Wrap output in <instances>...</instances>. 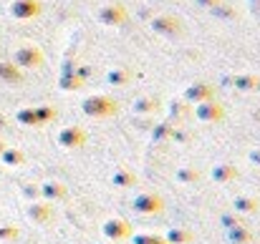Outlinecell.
Returning <instances> with one entry per match:
<instances>
[{
  "label": "cell",
  "mask_w": 260,
  "mask_h": 244,
  "mask_svg": "<svg viewBox=\"0 0 260 244\" xmlns=\"http://www.w3.org/2000/svg\"><path fill=\"white\" fill-rule=\"evenodd\" d=\"M15 234H18V232H15V229H10V227L0 229V237H3V239H10V237H15Z\"/></svg>",
  "instance_id": "4fadbf2b"
},
{
  "label": "cell",
  "mask_w": 260,
  "mask_h": 244,
  "mask_svg": "<svg viewBox=\"0 0 260 244\" xmlns=\"http://www.w3.org/2000/svg\"><path fill=\"white\" fill-rule=\"evenodd\" d=\"M253 159H258V161H260V154H258V156H255V154H253Z\"/></svg>",
  "instance_id": "2e32d148"
},
{
  "label": "cell",
  "mask_w": 260,
  "mask_h": 244,
  "mask_svg": "<svg viewBox=\"0 0 260 244\" xmlns=\"http://www.w3.org/2000/svg\"><path fill=\"white\" fill-rule=\"evenodd\" d=\"M30 219L46 224V222L51 219V209H48V207H33V209H30Z\"/></svg>",
  "instance_id": "52a82bcc"
},
{
  "label": "cell",
  "mask_w": 260,
  "mask_h": 244,
  "mask_svg": "<svg viewBox=\"0 0 260 244\" xmlns=\"http://www.w3.org/2000/svg\"><path fill=\"white\" fill-rule=\"evenodd\" d=\"M104 234H106L109 239H114V242H121V239L129 237V224H126L124 219H109V222L104 224Z\"/></svg>",
  "instance_id": "7a4b0ae2"
},
{
  "label": "cell",
  "mask_w": 260,
  "mask_h": 244,
  "mask_svg": "<svg viewBox=\"0 0 260 244\" xmlns=\"http://www.w3.org/2000/svg\"><path fill=\"white\" fill-rule=\"evenodd\" d=\"M116 181H119V184H129V181H132V176H129V174H119V176H116Z\"/></svg>",
  "instance_id": "9a60e30c"
},
{
  "label": "cell",
  "mask_w": 260,
  "mask_h": 244,
  "mask_svg": "<svg viewBox=\"0 0 260 244\" xmlns=\"http://www.w3.org/2000/svg\"><path fill=\"white\" fill-rule=\"evenodd\" d=\"M46 194H48L51 199H58V196H63V189H61L58 184H48V186H46Z\"/></svg>",
  "instance_id": "7c38bea8"
},
{
  "label": "cell",
  "mask_w": 260,
  "mask_h": 244,
  "mask_svg": "<svg viewBox=\"0 0 260 244\" xmlns=\"http://www.w3.org/2000/svg\"><path fill=\"white\" fill-rule=\"evenodd\" d=\"M200 118H205V121L220 118V108H217V106H212V103H207V106H202V108H200Z\"/></svg>",
  "instance_id": "ba28073f"
},
{
  "label": "cell",
  "mask_w": 260,
  "mask_h": 244,
  "mask_svg": "<svg viewBox=\"0 0 260 244\" xmlns=\"http://www.w3.org/2000/svg\"><path fill=\"white\" fill-rule=\"evenodd\" d=\"M228 239H230L233 244H250L253 234H250V229H248V227L238 224V227H230V229H228Z\"/></svg>",
  "instance_id": "277c9868"
},
{
  "label": "cell",
  "mask_w": 260,
  "mask_h": 244,
  "mask_svg": "<svg viewBox=\"0 0 260 244\" xmlns=\"http://www.w3.org/2000/svg\"><path fill=\"white\" fill-rule=\"evenodd\" d=\"M134 209L139 214H157L162 209V199L154 196V194H142V196L134 199Z\"/></svg>",
  "instance_id": "6da1fadb"
},
{
  "label": "cell",
  "mask_w": 260,
  "mask_h": 244,
  "mask_svg": "<svg viewBox=\"0 0 260 244\" xmlns=\"http://www.w3.org/2000/svg\"><path fill=\"white\" fill-rule=\"evenodd\" d=\"M81 141H84V136H81V131H76V129H69V131L61 134V144H63V146H79Z\"/></svg>",
  "instance_id": "8992f818"
},
{
  "label": "cell",
  "mask_w": 260,
  "mask_h": 244,
  "mask_svg": "<svg viewBox=\"0 0 260 244\" xmlns=\"http://www.w3.org/2000/svg\"><path fill=\"white\" fill-rule=\"evenodd\" d=\"M165 242L167 244H189L192 242V234H189V232H184V229H170Z\"/></svg>",
  "instance_id": "5b68a950"
},
{
  "label": "cell",
  "mask_w": 260,
  "mask_h": 244,
  "mask_svg": "<svg viewBox=\"0 0 260 244\" xmlns=\"http://www.w3.org/2000/svg\"><path fill=\"white\" fill-rule=\"evenodd\" d=\"M134 244H165V239L157 237V234H137Z\"/></svg>",
  "instance_id": "9c48e42d"
},
{
  "label": "cell",
  "mask_w": 260,
  "mask_h": 244,
  "mask_svg": "<svg viewBox=\"0 0 260 244\" xmlns=\"http://www.w3.org/2000/svg\"><path fill=\"white\" fill-rule=\"evenodd\" d=\"M189 96H197V98H200V96H207V91H205L202 86H197V88H192V91H189Z\"/></svg>",
  "instance_id": "5bb4252c"
},
{
  "label": "cell",
  "mask_w": 260,
  "mask_h": 244,
  "mask_svg": "<svg viewBox=\"0 0 260 244\" xmlns=\"http://www.w3.org/2000/svg\"><path fill=\"white\" fill-rule=\"evenodd\" d=\"M233 174H235V171H233L230 166H220V169H215V179H220V181H228Z\"/></svg>",
  "instance_id": "8fae6325"
},
{
  "label": "cell",
  "mask_w": 260,
  "mask_h": 244,
  "mask_svg": "<svg viewBox=\"0 0 260 244\" xmlns=\"http://www.w3.org/2000/svg\"><path fill=\"white\" fill-rule=\"evenodd\" d=\"M165 244H167V242H165Z\"/></svg>",
  "instance_id": "e0dca14e"
},
{
  "label": "cell",
  "mask_w": 260,
  "mask_h": 244,
  "mask_svg": "<svg viewBox=\"0 0 260 244\" xmlns=\"http://www.w3.org/2000/svg\"><path fill=\"white\" fill-rule=\"evenodd\" d=\"M84 108H86V113L104 116V113H109V111L114 108V103H111V101H106V98H88L86 103H84Z\"/></svg>",
  "instance_id": "3957f363"
},
{
  "label": "cell",
  "mask_w": 260,
  "mask_h": 244,
  "mask_svg": "<svg viewBox=\"0 0 260 244\" xmlns=\"http://www.w3.org/2000/svg\"><path fill=\"white\" fill-rule=\"evenodd\" d=\"M235 209H240V212H255L258 209V201L255 199H238L235 201Z\"/></svg>",
  "instance_id": "30bf717a"
}]
</instances>
